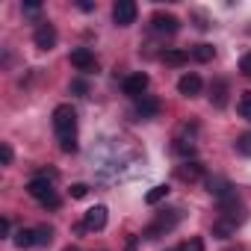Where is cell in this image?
<instances>
[{"mask_svg":"<svg viewBox=\"0 0 251 251\" xmlns=\"http://www.w3.org/2000/svg\"><path fill=\"white\" fill-rule=\"evenodd\" d=\"M71 65H74L77 71H92V68H95V53H92L89 48H74V50H71Z\"/></svg>","mask_w":251,"mask_h":251,"instance_id":"cell-13","label":"cell"},{"mask_svg":"<svg viewBox=\"0 0 251 251\" xmlns=\"http://www.w3.org/2000/svg\"><path fill=\"white\" fill-rule=\"evenodd\" d=\"M89 195V186L86 183H74L71 186V198H86Z\"/></svg>","mask_w":251,"mask_h":251,"instance_id":"cell-26","label":"cell"},{"mask_svg":"<svg viewBox=\"0 0 251 251\" xmlns=\"http://www.w3.org/2000/svg\"><path fill=\"white\" fill-rule=\"evenodd\" d=\"M163 59H166V65H186V62H189V50H183V48H169V50H163Z\"/></svg>","mask_w":251,"mask_h":251,"instance_id":"cell-16","label":"cell"},{"mask_svg":"<svg viewBox=\"0 0 251 251\" xmlns=\"http://www.w3.org/2000/svg\"><path fill=\"white\" fill-rule=\"evenodd\" d=\"M148 74L145 71H136V74H127V77H124V83H121V89H124V95H130L133 100L136 98H142L145 95V89H148Z\"/></svg>","mask_w":251,"mask_h":251,"instance_id":"cell-6","label":"cell"},{"mask_svg":"<svg viewBox=\"0 0 251 251\" xmlns=\"http://www.w3.org/2000/svg\"><path fill=\"white\" fill-rule=\"evenodd\" d=\"M157 112H160V100H157L154 95L136 98V115H139V118H154Z\"/></svg>","mask_w":251,"mask_h":251,"instance_id":"cell-14","label":"cell"},{"mask_svg":"<svg viewBox=\"0 0 251 251\" xmlns=\"http://www.w3.org/2000/svg\"><path fill=\"white\" fill-rule=\"evenodd\" d=\"M236 151H239L242 157H251V133L236 136Z\"/></svg>","mask_w":251,"mask_h":251,"instance_id":"cell-24","label":"cell"},{"mask_svg":"<svg viewBox=\"0 0 251 251\" xmlns=\"http://www.w3.org/2000/svg\"><path fill=\"white\" fill-rule=\"evenodd\" d=\"M62 251H80V248H77V245H68V248H62Z\"/></svg>","mask_w":251,"mask_h":251,"instance_id":"cell-33","label":"cell"},{"mask_svg":"<svg viewBox=\"0 0 251 251\" xmlns=\"http://www.w3.org/2000/svg\"><path fill=\"white\" fill-rule=\"evenodd\" d=\"M0 160H3V166H9L12 163V148L3 142V145H0Z\"/></svg>","mask_w":251,"mask_h":251,"instance_id":"cell-29","label":"cell"},{"mask_svg":"<svg viewBox=\"0 0 251 251\" xmlns=\"http://www.w3.org/2000/svg\"><path fill=\"white\" fill-rule=\"evenodd\" d=\"M106 207L103 204H95V207H89L86 213H83V227H89V230H100V227H106Z\"/></svg>","mask_w":251,"mask_h":251,"instance_id":"cell-10","label":"cell"},{"mask_svg":"<svg viewBox=\"0 0 251 251\" xmlns=\"http://www.w3.org/2000/svg\"><path fill=\"white\" fill-rule=\"evenodd\" d=\"M233 233H236V225H233V222H227V219H222V216L213 222V236L227 239V236H233Z\"/></svg>","mask_w":251,"mask_h":251,"instance_id":"cell-18","label":"cell"},{"mask_svg":"<svg viewBox=\"0 0 251 251\" xmlns=\"http://www.w3.org/2000/svg\"><path fill=\"white\" fill-rule=\"evenodd\" d=\"M33 42L39 50H50L56 45V27L50 21H39L36 24V33H33Z\"/></svg>","mask_w":251,"mask_h":251,"instance_id":"cell-7","label":"cell"},{"mask_svg":"<svg viewBox=\"0 0 251 251\" xmlns=\"http://www.w3.org/2000/svg\"><path fill=\"white\" fill-rule=\"evenodd\" d=\"M201 89H204V83H201L198 74H183V77L177 80V92H180L183 98H195V95H201Z\"/></svg>","mask_w":251,"mask_h":251,"instance_id":"cell-11","label":"cell"},{"mask_svg":"<svg viewBox=\"0 0 251 251\" xmlns=\"http://www.w3.org/2000/svg\"><path fill=\"white\" fill-rule=\"evenodd\" d=\"M236 109H239V115H242L245 121H251V92H242V98H239Z\"/></svg>","mask_w":251,"mask_h":251,"instance_id":"cell-23","label":"cell"},{"mask_svg":"<svg viewBox=\"0 0 251 251\" xmlns=\"http://www.w3.org/2000/svg\"><path fill=\"white\" fill-rule=\"evenodd\" d=\"M53 242V227L50 225H39L36 227V245H50Z\"/></svg>","mask_w":251,"mask_h":251,"instance_id":"cell-22","label":"cell"},{"mask_svg":"<svg viewBox=\"0 0 251 251\" xmlns=\"http://www.w3.org/2000/svg\"><path fill=\"white\" fill-rule=\"evenodd\" d=\"M180 219H183V210H166V213H160V216L145 227V236H148V239H160V236L172 233V230L180 225Z\"/></svg>","mask_w":251,"mask_h":251,"instance_id":"cell-3","label":"cell"},{"mask_svg":"<svg viewBox=\"0 0 251 251\" xmlns=\"http://www.w3.org/2000/svg\"><path fill=\"white\" fill-rule=\"evenodd\" d=\"M177 251H204V239L201 236H189L183 245H177Z\"/></svg>","mask_w":251,"mask_h":251,"instance_id":"cell-25","label":"cell"},{"mask_svg":"<svg viewBox=\"0 0 251 251\" xmlns=\"http://www.w3.org/2000/svg\"><path fill=\"white\" fill-rule=\"evenodd\" d=\"M53 177H56V172H42V175H36V177L27 183V192H30L39 204H45V207H50V210L59 207V198H56V192H53Z\"/></svg>","mask_w":251,"mask_h":251,"instance_id":"cell-2","label":"cell"},{"mask_svg":"<svg viewBox=\"0 0 251 251\" xmlns=\"http://www.w3.org/2000/svg\"><path fill=\"white\" fill-rule=\"evenodd\" d=\"M0 233L9 236V219H0Z\"/></svg>","mask_w":251,"mask_h":251,"instance_id":"cell-32","label":"cell"},{"mask_svg":"<svg viewBox=\"0 0 251 251\" xmlns=\"http://www.w3.org/2000/svg\"><path fill=\"white\" fill-rule=\"evenodd\" d=\"M177 177H180L183 183H195V180L204 177V166H201L198 160H186L183 166H177Z\"/></svg>","mask_w":251,"mask_h":251,"instance_id":"cell-12","label":"cell"},{"mask_svg":"<svg viewBox=\"0 0 251 251\" xmlns=\"http://www.w3.org/2000/svg\"><path fill=\"white\" fill-rule=\"evenodd\" d=\"M53 133L59 139L62 154H74L77 151V109L71 103H59L53 109Z\"/></svg>","mask_w":251,"mask_h":251,"instance_id":"cell-1","label":"cell"},{"mask_svg":"<svg viewBox=\"0 0 251 251\" xmlns=\"http://www.w3.org/2000/svg\"><path fill=\"white\" fill-rule=\"evenodd\" d=\"M172 251H177V248H172Z\"/></svg>","mask_w":251,"mask_h":251,"instance_id":"cell-34","label":"cell"},{"mask_svg":"<svg viewBox=\"0 0 251 251\" xmlns=\"http://www.w3.org/2000/svg\"><path fill=\"white\" fill-rule=\"evenodd\" d=\"M166 195H169V186H166V183H157V186H151V189L145 192V204H160Z\"/></svg>","mask_w":251,"mask_h":251,"instance_id":"cell-20","label":"cell"},{"mask_svg":"<svg viewBox=\"0 0 251 251\" xmlns=\"http://www.w3.org/2000/svg\"><path fill=\"white\" fill-rule=\"evenodd\" d=\"M175 151L189 160V157H195V142L192 139H175Z\"/></svg>","mask_w":251,"mask_h":251,"instance_id":"cell-21","label":"cell"},{"mask_svg":"<svg viewBox=\"0 0 251 251\" xmlns=\"http://www.w3.org/2000/svg\"><path fill=\"white\" fill-rule=\"evenodd\" d=\"M213 56H216V48L207 45V42H201V45L192 48V59H198V62H210Z\"/></svg>","mask_w":251,"mask_h":251,"instance_id":"cell-19","label":"cell"},{"mask_svg":"<svg viewBox=\"0 0 251 251\" xmlns=\"http://www.w3.org/2000/svg\"><path fill=\"white\" fill-rule=\"evenodd\" d=\"M71 92H74V95H86V92H89V83H86V80H74V83H71Z\"/></svg>","mask_w":251,"mask_h":251,"instance_id":"cell-27","label":"cell"},{"mask_svg":"<svg viewBox=\"0 0 251 251\" xmlns=\"http://www.w3.org/2000/svg\"><path fill=\"white\" fill-rule=\"evenodd\" d=\"M136 3L133 0H115L112 3V21L118 24V27H130L133 21H136Z\"/></svg>","mask_w":251,"mask_h":251,"instance_id":"cell-5","label":"cell"},{"mask_svg":"<svg viewBox=\"0 0 251 251\" xmlns=\"http://www.w3.org/2000/svg\"><path fill=\"white\" fill-rule=\"evenodd\" d=\"M239 71H242L245 77H251V53H245V56L239 59Z\"/></svg>","mask_w":251,"mask_h":251,"instance_id":"cell-28","label":"cell"},{"mask_svg":"<svg viewBox=\"0 0 251 251\" xmlns=\"http://www.w3.org/2000/svg\"><path fill=\"white\" fill-rule=\"evenodd\" d=\"M12 242H15L18 248H33V245H36V227H21V230H15Z\"/></svg>","mask_w":251,"mask_h":251,"instance_id":"cell-17","label":"cell"},{"mask_svg":"<svg viewBox=\"0 0 251 251\" xmlns=\"http://www.w3.org/2000/svg\"><path fill=\"white\" fill-rule=\"evenodd\" d=\"M139 248V236H127V242H124V251H136Z\"/></svg>","mask_w":251,"mask_h":251,"instance_id":"cell-30","label":"cell"},{"mask_svg":"<svg viewBox=\"0 0 251 251\" xmlns=\"http://www.w3.org/2000/svg\"><path fill=\"white\" fill-rule=\"evenodd\" d=\"M21 9H24V15H39V9H42V6H39V3H24Z\"/></svg>","mask_w":251,"mask_h":251,"instance_id":"cell-31","label":"cell"},{"mask_svg":"<svg viewBox=\"0 0 251 251\" xmlns=\"http://www.w3.org/2000/svg\"><path fill=\"white\" fill-rule=\"evenodd\" d=\"M207 192H210L219 204H225V201H233V198H236V186H233L227 177H210V180H207Z\"/></svg>","mask_w":251,"mask_h":251,"instance_id":"cell-4","label":"cell"},{"mask_svg":"<svg viewBox=\"0 0 251 251\" xmlns=\"http://www.w3.org/2000/svg\"><path fill=\"white\" fill-rule=\"evenodd\" d=\"M151 30H154V33H169V36H172V33L180 30V21H177V15L160 9V12L151 15Z\"/></svg>","mask_w":251,"mask_h":251,"instance_id":"cell-8","label":"cell"},{"mask_svg":"<svg viewBox=\"0 0 251 251\" xmlns=\"http://www.w3.org/2000/svg\"><path fill=\"white\" fill-rule=\"evenodd\" d=\"M210 103L213 106H227V83L225 80H213V86H210Z\"/></svg>","mask_w":251,"mask_h":251,"instance_id":"cell-15","label":"cell"},{"mask_svg":"<svg viewBox=\"0 0 251 251\" xmlns=\"http://www.w3.org/2000/svg\"><path fill=\"white\" fill-rule=\"evenodd\" d=\"M219 210H222L219 216H222V219H227V222H233L236 227H239V225H242V222L248 219V210H245V207L239 204V198H233V201H225V204H219Z\"/></svg>","mask_w":251,"mask_h":251,"instance_id":"cell-9","label":"cell"}]
</instances>
